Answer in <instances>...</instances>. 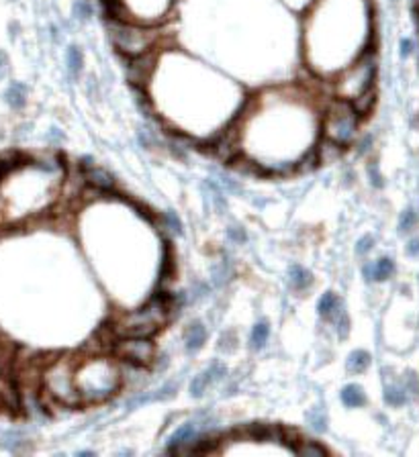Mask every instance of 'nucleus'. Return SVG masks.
Returning a JSON list of instances; mask_svg holds the SVG:
<instances>
[{"label": "nucleus", "mask_w": 419, "mask_h": 457, "mask_svg": "<svg viewBox=\"0 0 419 457\" xmlns=\"http://www.w3.org/2000/svg\"><path fill=\"white\" fill-rule=\"evenodd\" d=\"M123 384V372L110 357L94 355L86 359H78L76 388L82 398V404L103 402L110 398Z\"/></svg>", "instance_id": "f257e3e1"}, {"label": "nucleus", "mask_w": 419, "mask_h": 457, "mask_svg": "<svg viewBox=\"0 0 419 457\" xmlns=\"http://www.w3.org/2000/svg\"><path fill=\"white\" fill-rule=\"evenodd\" d=\"M176 298H170L166 294H160L152 298L145 306L138 310L123 312L113 320L110 333L115 337H152L155 335L174 312Z\"/></svg>", "instance_id": "f03ea898"}, {"label": "nucleus", "mask_w": 419, "mask_h": 457, "mask_svg": "<svg viewBox=\"0 0 419 457\" xmlns=\"http://www.w3.org/2000/svg\"><path fill=\"white\" fill-rule=\"evenodd\" d=\"M107 29L113 47L127 60L160 49L164 33L157 25L131 19H107Z\"/></svg>", "instance_id": "7ed1b4c3"}, {"label": "nucleus", "mask_w": 419, "mask_h": 457, "mask_svg": "<svg viewBox=\"0 0 419 457\" xmlns=\"http://www.w3.org/2000/svg\"><path fill=\"white\" fill-rule=\"evenodd\" d=\"M76 364L72 355H58L56 359L43 362L39 372V382L43 396L66 409H74L82 404V398L76 388Z\"/></svg>", "instance_id": "20e7f679"}, {"label": "nucleus", "mask_w": 419, "mask_h": 457, "mask_svg": "<svg viewBox=\"0 0 419 457\" xmlns=\"http://www.w3.org/2000/svg\"><path fill=\"white\" fill-rule=\"evenodd\" d=\"M374 78H376V58L374 49L366 47L354 63L346 65L338 76L333 78L331 88L333 94L342 100H356L360 94L374 88Z\"/></svg>", "instance_id": "39448f33"}, {"label": "nucleus", "mask_w": 419, "mask_h": 457, "mask_svg": "<svg viewBox=\"0 0 419 457\" xmlns=\"http://www.w3.org/2000/svg\"><path fill=\"white\" fill-rule=\"evenodd\" d=\"M358 122H360V115H358L352 103L342 100V98H333L331 103H327L324 117H321V133L324 137L348 147L354 137H356Z\"/></svg>", "instance_id": "423d86ee"}, {"label": "nucleus", "mask_w": 419, "mask_h": 457, "mask_svg": "<svg viewBox=\"0 0 419 457\" xmlns=\"http://www.w3.org/2000/svg\"><path fill=\"white\" fill-rule=\"evenodd\" d=\"M113 353L127 366L150 367L155 362V347L150 337H117Z\"/></svg>", "instance_id": "0eeeda50"}, {"label": "nucleus", "mask_w": 419, "mask_h": 457, "mask_svg": "<svg viewBox=\"0 0 419 457\" xmlns=\"http://www.w3.org/2000/svg\"><path fill=\"white\" fill-rule=\"evenodd\" d=\"M155 60H157V49L129 60V63H127V78H129V82L133 84L135 90H141V88L148 86V82H150V78H152L155 70Z\"/></svg>", "instance_id": "6e6552de"}, {"label": "nucleus", "mask_w": 419, "mask_h": 457, "mask_svg": "<svg viewBox=\"0 0 419 457\" xmlns=\"http://www.w3.org/2000/svg\"><path fill=\"white\" fill-rule=\"evenodd\" d=\"M227 376V367L221 366V364H211V366L207 367L205 372H201L199 376H195L192 382H190V396L192 398H202L205 396V392H207V388L213 384V382L223 380Z\"/></svg>", "instance_id": "1a4fd4ad"}, {"label": "nucleus", "mask_w": 419, "mask_h": 457, "mask_svg": "<svg viewBox=\"0 0 419 457\" xmlns=\"http://www.w3.org/2000/svg\"><path fill=\"white\" fill-rule=\"evenodd\" d=\"M82 180L94 188L96 192H110L115 188V180L107 169L96 168L88 159L86 164H82Z\"/></svg>", "instance_id": "9d476101"}, {"label": "nucleus", "mask_w": 419, "mask_h": 457, "mask_svg": "<svg viewBox=\"0 0 419 457\" xmlns=\"http://www.w3.org/2000/svg\"><path fill=\"white\" fill-rule=\"evenodd\" d=\"M199 427H201L199 421H188L185 425H180V427L172 433L170 439H168L166 451H168V453H180L195 437H199Z\"/></svg>", "instance_id": "9b49d317"}, {"label": "nucleus", "mask_w": 419, "mask_h": 457, "mask_svg": "<svg viewBox=\"0 0 419 457\" xmlns=\"http://www.w3.org/2000/svg\"><path fill=\"white\" fill-rule=\"evenodd\" d=\"M2 98L13 110H21V108H25L27 100H29V88L23 82H11L2 94Z\"/></svg>", "instance_id": "f8f14e48"}, {"label": "nucleus", "mask_w": 419, "mask_h": 457, "mask_svg": "<svg viewBox=\"0 0 419 457\" xmlns=\"http://www.w3.org/2000/svg\"><path fill=\"white\" fill-rule=\"evenodd\" d=\"M246 433H248L252 439H256V441L282 443L289 439L286 433L280 427H274V425H252Z\"/></svg>", "instance_id": "ddd939ff"}, {"label": "nucleus", "mask_w": 419, "mask_h": 457, "mask_svg": "<svg viewBox=\"0 0 419 457\" xmlns=\"http://www.w3.org/2000/svg\"><path fill=\"white\" fill-rule=\"evenodd\" d=\"M205 341H207V329H205V325L199 322V320L190 322L187 333H185V345H187L188 353H195V351L201 350L202 345H205Z\"/></svg>", "instance_id": "4468645a"}, {"label": "nucleus", "mask_w": 419, "mask_h": 457, "mask_svg": "<svg viewBox=\"0 0 419 457\" xmlns=\"http://www.w3.org/2000/svg\"><path fill=\"white\" fill-rule=\"evenodd\" d=\"M346 147L342 145H338V143H333V141H329V139L324 137V141L319 143V147H315V157H317V162L319 164H331V162H336Z\"/></svg>", "instance_id": "2eb2a0df"}, {"label": "nucleus", "mask_w": 419, "mask_h": 457, "mask_svg": "<svg viewBox=\"0 0 419 457\" xmlns=\"http://www.w3.org/2000/svg\"><path fill=\"white\" fill-rule=\"evenodd\" d=\"M295 451L296 456H307V457H321V456H329V449L326 445L317 441H309V439H299V441L293 443L291 447Z\"/></svg>", "instance_id": "dca6fc26"}, {"label": "nucleus", "mask_w": 419, "mask_h": 457, "mask_svg": "<svg viewBox=\"0 0 419 457\" xmlns=\"http://www.w3.org/2000/svg\"><path fill=\"white\" fill-rule=\"evenodd\" d=\"M66 65H68V72L70 76L78 78L82 74V68H84V56H82V49L78 46H70L66 49Z\"/></svg>", "instance_id": "f3484780"}, {"label": "nucleus", "mask_w": 419, "mask_h": 457, "mask_svg": "<svg viewBox=\"0 0 419 457\" xmlns=\"http://www.w3.org/2000/svg\"><path fill=\"white\" fill-rule=\"evenodd\" d=\"M342 402L350 409H358V406H364L366 404V396H364V390L356 386V384H348L342 390Z\"/></svg>", "instance_id": "a211bd4d"}, {"label": "nucleus", "mask_w": 419, "mask_h": 457, "mask_svg": "<svg viewBox=\"0 0 419 457\" xmlns=\"http://www.w3.org/2000/svg\"><path fill=\"white\" fill-rule=\"evenodd\" d=\"M268 337H270V327H268V322H266V320L256 322L254 329H252V335H249V347L254 351L262 350L266 345V341H268Z\"/></svg>", "instance_id": "6ab92c4d"}, {"label": "nucleus", "mask_w": 419, "mask_h": 457, "mask_svg": "<svg viewBox=\"0 0 419 457\" xmlns=\"http://www.w3.org/2000/svg\"><path fill=\"white\" fill-rule=\"evenodd\" d=\"M289 280H291V286L295 290H299V292L309 288L311 282H313L309 272H307L305 268H301V266H291V270H289Z\"/></svg>", "instance_id": "aec40b11"}, {"label": "nucleus", "mask_w": 419, "mask_h": 457, "mask_svg": "<svg viewBox=\"0 0 419 457\" xmlns=\"http://www.w3.org/2000/svg\"><path fill=\"white\" fill-rule=\"evenodd\" d=\"M329 319L333 320V327H336V333L340 339H346L348 333H350V319H348V312H346V308L340 303V306L333 310V315L329 317Z\"/></svg>", "instance_id": "412c9836"}, {"label": "nucleus", "mask_w": 419, "mask_h": 457, "mask_svg": "<svg viewBox=\"0 0 419 457\" xmlns=\"http://www.w3.org/2000/svg\"><path fill=\"white\" fill-rule=\"evenodd\" d=\"M374 103H376V94H374V88L366 90L364 94H360L356 100H352V107L356 110L360 117H366L371 110H373Z\"/></svg>", "instance_id": "4be33fe9"}, {"label": "nucleus", "mask_w": 419, "mask_h": 457, "mask_svg": "<svg viewBox=\"0 0 419 457\" xmlns=\"http://www.w3.org/2000/svg\"><path fill=\"white\" fill-rule=\"evenodd\" d=\"M368 366H371V355L366 351L358 350L354 353H350V357H348V372L362 374Z\"/></svg>", "instance_id": "5701e85b"}, {"label": "nucleus", "mask_w": 419, "mask_h": 457, "mask_svg": "<svg viewBox=\"0 0 419 457\" xmlns=\"http://www.w3.org/2000/svg\"><path fill=\"white\" fill-rule=\"evenodd\" d=\"M395 272V263L390 258H381L376 263H373V280L385 282Z\"/></svg>", "instance_id": "b1692460"}, {"label": "nucleus", "mask_w": 419, "mask_h": 457, "mask_svg": "<svg viewBox=\"0 0 419 457\" xmlns=\"http://www.w3.org/2000/svg\"><path fill=\"white\" fill-rule=\"evenodd\" d=\"M340 298L333 294V292H326L321 298H319V305H317V310H319V315L324 317V319H329L331 315H333V310L340 306Z\"/></svg>", "instance_id": "393cba45"}, {"label": "nucleus", "mask_w": 419, "mask_h": 457, "mask_svg": "<svg viewBox=\"0 0 419 457\" xmlns=\"http://www.w3.org/2000/svg\"><path fill=\"white\" fill-rule=\"evenodd\" d=\"M307 423L311 425L313 431L317 433H326L327 431V414L324 409H313L307 412Z\"/></svg>", "instance_id": "a878e982"}, {"label": "nucleus", "mask_w": 419, "mask_h": 457, "mask_svg": "<svg viewBox=\"0 0 419 457\" xmlns=\"http://www.w3.org/2000/svg\"><path fill=\"white\" fill-rule=\"evenodd\" d=\"M232 266H229V261L225 259V261H221L217 263L215 268H213V284L215 286H225L229 280H232Z\"/></svg>", "instance_id": "bb28decb"}, {"label": "nucleus", "mask_w": 419, "mask_h": 457, "mask_svg": "<svg viewBox=\"0 0 419 457\" xmlns=\"http://www.w3.org/2000/svg\"><path fill=\"white\" fill-rule=\"evenodd\" d=\"M385 400L390 406H403L407 402V390L401 386H387L385 390Z\"/></svg>", "instance_id": "cd10ccee"}, {"label": "nucleus", "mask_w": 419, "mask_h": 457, "mask_svg": "<svg viewBox=\"0 0 419 457\" xmlns=\"http://www.w3.org/2000/svg\"><path fill=\"white\" fill-rule=\"evenodd\" d=\"M176 390H178V382H168V384H164L162 388H157V390L152 392L154 402L155 400H168V398H172L176 394Z\"/></svg>", "instance_id": "c85d7f7f"}, {"label": "nucleus", "mask_w": 419, "mask_h": 457, "mask_svg": "<svg viewBox=\"0 0 419 457\" xmlns=\"http://www.w3.org/2000/svg\"><path fill=\"white\" fill-rule=\"evenodd\" d=\"M74 15L78 21H88L93 16V4L88 0H76L74 4Z\"/></svg>", "instance_id": "c756f323"}, {"label": "nucleus", "mask_w": 419, "mask_h": 457, "mask_svg": "<svg viewBox=\"0 0 419 457\" xmlns=\"http://www.w3.org/2000/svg\"><path fill=\"white\" fill-rule=\"evenodd\" d=\"M415 223H418V213H415L413 209H407V211L401 214V221H399V228H401V233L411 231V228L415 227Z\"/></svg>", "instance_id": "7c9ffc66"}, {"label": "nucleus", "mask_w": 419, "mask_h": 457, "mask_svg": "<svg viewBox=\"0 0 419 457\" xmlns=\"http://www.w3.org/2000/svg\"><path fill=\"white\" fill-rule=\"evenodd\" d=\"M164 223H166V227L170 228L172 233H176V235L182 233V223H180V219L172 213V211H166V213H164Z\"/></svg>", "instance_id": "2f4dec72"}, {"label": "nucleus", "mask_w": 419, "mask_h": 457, "mask_svg": "<svg viewBox=\"0 0 419 457\" xmlns=\"http://www.w3.org/2000/svg\"><path fill=\"white\" fill-rule=\"evenodd\" d=\"M235 345H237V337H235V333H225V335L221 337V341H219V350L221 351H233L235 350Z\"/></svg>", "instance_id": "473e14b6"}, {"label": "nucleus", "mask_w": 419, "mask_h": 457, "mask_svg": "<svg viewBox=\"0 0 419 457\" xmlns=\"http://www.w3.org/2000/svg\"><path fill=\"white\" fill-rule=\"evenodd\" d=\"M227 237L235 241V243H246V239H248V235H246V231L242 227H229L227 228Z\"/></svg>", "instance_id": "72a5a7b5"}, {"label": "nucleus", "mask_w": 419, "mask_h": 457, "mask_svg": "<svg viewBox=\"0 0 419 457\" xmlns=\"http://www.w3.org/2000/svg\"><path fill=\"white\" fill-rule=\"evenodd\" d=\"M374 245V239L371 237V235H366V237H362L360 241L356 243V253L358 256H364V253H368L371 249H373Z\"/></svg>", "instance_id": "f704fd0d"}, {"label": "nucleus", "mask_w": 419, "mask_h": 457, "mask_svg": "<svg viewBox=\"0 0 419 457\" xmlns=\"http://www.w3.org/2000/svg\"><path fill=\"white\" fill-rule=\"evenodd\" d=\"M368 174H371V182H373L376 188H381V186H383V178H381V174H378L376 164H371V166H368Z\"/></svg>", "instance_id": "c9c22d12"}, {"label": "nucleus", "mask_w": 419, "mask_h": 457, "mask_svg": "<svg viewBox=\"0 0 419 457\" xmlns=\"http://www.w3.org/2000/svg\"><path fill=\"white\" fill-rule=\"evenodd\" d=\"M407 388L413 392V394H419V378L415 376V374H407Z\"/></svg>", "instance_id": "e433bc0d"}, {"label": "nucleus", "mask_w": 419, "mask_h": 457, "mask_svg": "<svg viewBox=\"0 0 419 457\" xmlns=\"http://www.w3.org/2000/svg\"><path fill=\"white\" fill-rule=\"evenodd\" d=\"M9 74V56L0 49V80Z\"/></svg>", "instance_id": "4c0bfd02"}, {"label": "nucleus", "mask_w": 419, "mask_h": 457, "mask_svg": "<svg viewBox=\"0 0 419 457\" xmlns=\"http://www.w3.org/2000/svg\"><path fill=\"white\" fill-rule=\"evenodd\" d=\"M411 49H413V41H411V39H403V41H401V56L407 58V56L411 53Z\"/></svg>", "instance_id": "58836bf2"}, {"label": "nucleus", "mask_w": 419, "mask_h": 457, "mask_svg": "<svg viewBox=\"0 0 419 457\" xmlns=\"http://www.w3.org/2000/svg\"><path fill=\"white\" fill-rule=\"evenodd\" d=\"M407 253H409V256H419V239L409 241V245H407Z\"/></svg>", "instance_id": "ea45409f"}, {"label": "nucleus", "mask_w": 419, "mask_h": 457, "mask_svg": "<svg viewBox=\"0 0 419 457\" xmlns=\"http://www.w3.org/2000/svg\"><path fill=\"white\" fill-rule=\"evenodd\" d=\"M364 278H366V282H373V263L364 266Z\"/></svg>", "instance_id": "a19ab883"}, {"label": "nucleus", "mask_w": 419, "mask_h": 457, "mask_svg": "<svg viewBox=\"0 0 419 457\" xmlns=\"http://www.w3.org/2000/svg\"><path fill=\"white\" fill-rule=\"evenodd\" d=\"M393 2H397V0H393Z\"/></svg>", "instance_id": "79ce46f5"}]
</instances>
